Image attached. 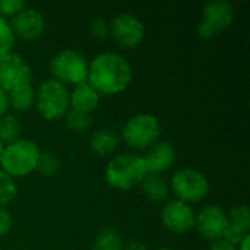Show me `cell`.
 Instances as JSON below:
<instances>
[{"instance_id":"obj_1","label":"cell","mask_w":250,"mask_h":250,"mask_svg":"<svg viewBox=\"0 0 250 250\" xmlns=\"http://www.w3.org/2000/svg\"><path fill=\"white\" fill-rule=\"evenodd\" d=\"M130 63L119 53L104 51L88 64L86 82L100 95H116L123 92L132 82Z\"/></svg>"},{"instance_id":"obj_2","label":"cell","mask_w":250,"mask_h":250,"mask_svg":"<svg viewBox=\"0 0 250 250\" xmlns=\"http://www.w3.org/2000/svg\"><path fill=\"white\" fill-rule=\"evenodd\" d=\"M146 174L148 173L142 155L129 152L113 157L104 171L108 186L117 190H129L141 185Z\"/></svg>"},{"instance_id":"obj_3","label":"cell","mask_w":250,"mask_h":250,"mask_svg":"<svg viewBox=\"0 0 250 250\" xmlns=\"http://www.w3.org/2000/svg\"><path fill=\"white\" fill-rule=\"evenodd\" d=\"M40 155V148L34 141L19 138L12 144L4 145L0 166L1 170L12 179L25 177L37 170Z\"/></svg>"},{"instance_id":"obj_4","label":"cell","mask_w":250,"mask_h":250,"mask_svg":"<svg viewBox=\"0 0 250 250\" xmlns=\"http://www.w3.org/2000/svg\"><path fill=\"white\" fill-rule=\"evenodd\" d=\"M35 107L42 119L60 120L70 108L67 88L54 79L44 81L35 91Z\"/></svg>"},{"instance_id":"obj_5","label":"cell","mask_w":250,"mask_h":250,"mask_svg":"<svg viewBox=\"0 0 250 250\" xmlns=\"http://www.w3.org/2000/svg\"><path fill=\"white\" fill-rule=\"evenodd\" d=\"M161 133V126L158 119L149 113H139L130 117L123 129L122 139L132 149H148L152 146Z\"/></svg>"},{"instance_id":"obj_6","label":"cell","mask_w":250,"mask_h":250,"mask_svg":"<svg viewBox=\"0 0 250 250\" xmlns=\"http://www.w3.org/2000/svg\"><path fill=\"white\" fill-rule=\"evenodd\" d=\"M50 72L53 79L66 85H79L86 82L88 62L75 50H62L56 53L50 62Z\"/></svg>"},{"instance_id":"obj_7","label":"cell","mask_w":250,"mask_h":250,"mask_svg":"<svg viewBox=\"0 0 250 250\" xmlns=\"http://www.w3.org/2000/svg\"><path fill=\"white\" fill-rule=\"evenodd\" d=\"M170 188L179 201L185 204H196L208 195L209 182L201 171L186 167L173 174Z\"/></svg>"},{"instance_id":"obj_8","label":"cell","mask_w":250,"mask_h":250,"mask_svg":"<svg viewBox=\"0 0 250 250\" xmlns=\"http://www.w3.org/2000/svg\"><path fill=\"white\" fill-rule=\"evenodd\" d=\"M234 21L233 4L227 0H214L202 9V19L198 25V35L204 40L214 38L231 26Z\"/></svg>"},{"instance_id":"obj_9","label":"cell","mask_w":250,"mask_h":250,"mask_svg":"<svg viewBox=\"0 0 250 250\" xmlns=\"http://www.w3.org/2000/svg\"><path fill=\"white\" fill-rule=\"evenodd\" d=\"M110 35L119 47L132 50L144 41L145 26L136 15L130 12H122L110 22Z\"/></svg>"},{"instance_id":"obj_10","label":"cell","mask_w":250,"mask_h":250,"mask_svg":"<svg viewBox=\"0 0 250 250\" xmlns=\"http://www.w3.org/2000/svg\"><path fill=\"white\" fill-rule=\"evenodd\" d=\"M32 70L25 59L16 53H9L0 59V88L6 92L21 85L31 83Z\"/></svg>"},{"instance_id":"obj_11","label":"cell","mask_w":250,"mask_h":250,"mask_svg":"<svg viewBox=\"0 0 250 250\" xmlns=\"http://www.w3.org/2000/svg\"><path fill=\"white\" fill-rule=\"evenodd\" d=\"M195 212L189 204L179 199L168 201L161 209L163 226L174 234H186L195 229Z\"/></svg>"},{"instance_id":"obj_12","label":"cell","mask_w":250,"mask_h":250,"mask_svg":"<svg viewBox=\"0 0 250 250\" xmlns=\"http://www.w3.org/2000/svg\"><path fill=\"white\" fill-rule=\"evenodd\" d=\"M229 227L227 212L218 205H205L195 218L198 233L211 242L221 240Z\"/></svg>"},{"instance_id":"obj_13","label":"cell","mask_w":250,"mask_h":250,"mask_svg":"<svg viewBox=\"0 0 250 250\" xmlns=\"http://www.w3.org/2000/svg\"><path fill=\"white\" fill-rule=\"evenodd\" d=\"M10 28L15 37L23 41L38 40L45 31L44 16L34 7H23L10 19Z\"/></svg>"},{"instance_id":"obj_14","label":"cell","mask_w":250,"mask_h":250,"mask_svg":"<svg viewBox=\"0 0 250 250\" xmlns=\"http://www.w3.org/2000/svg\"><path fill=\"white\" fill-rule=\"evenodd\" d=\"M146 173L149 174H160L171 168L177 160V154L174 146L170 142L161 141L155 142L152 146L148 148L146 154L142 155Z\"/></svg>"},{"instance_id":"obj_15","label":"cell","mask_w":250,"mask_h":250,"mask_svg":"<svg viewBox=\"0 0 250 250\" xmlns=\"http://www.w3.org/2000/svg\"><path fill=\"white\" fill-rule=\"evenodd\" d=\"M229 227L224 234V240L237 246L250 231V211L248 205H236L227 212Z\"/></svg>"},{"instance_id":"obj_16","label":"cell","mask_w":250,"mask_h":250,"mask_svg":"<svg viewBox=\"0 0 250 250\" xmlns=\"http://www.w3.org/2000/svg\"><path fill=\"white\" fill-rule=\"evenodd\" d=\"M69 103L72 110L89 114L98 107L100 94L88 82H82L76 85L72 92H69Z\"/></svg>"},{"instance_id":"obj_17","label":"cell","mask_w":250,"mask_h":250,"mask_svg":"<svg viewBox=\"0 0 250 250\" xmlns=\"http://www.w3.org/2000/svg\"><path fill=\"white\" fill-rule=\"evenodd\" d=\"M119 146V136L110 129H98L89 138V148L98 157L111 155Z\"/></svg>"},{"instance_id":"obj_18","label":"cell","mask_w":250,"mask_h":250,"mask_svg":"<svg viewBox=\"0 0 250 250\" xmlns=\"http://www.w3.org/2000/svg\"><path fill=\"white\" fill-rule=\"evenodd\" d=\"M141 189L145 198L152 204H163L168 198V185L160 174H146L141 182Z\"/></svg>"},{"instance_id":"obj_19","label":"cell","mask_w":250,"mask_h":250,"mask_svg":"<svg viewBox=\"0 0 250 250\" xmlns=\"http://www.w3.org/2000/svg\"><path fill=\"white\" fill-rule=\"evenodd\" d=\"M9 107H12L16 111H28L35 105V89L31 83L21 85L15 88L13 91L7 92Z\"/></svg>"},{"instance_id":"obj_20","label":"cell","mask_w":250,"mask_h":250,"mask_svg":"<svg viewBox=\"0 0 250 250\" xmlns=\"http://www.w3.org/2000/svg\"><path fill=\"white\" fill-rule=\"evenodd\" d=\"M123 240L120 233L113 227L100 230L94 239L92 250H123Z\"/></svg>"},{"instance_id":"obj_21","label":"cell","mask_w":250,"mask_h":250,"mask_svg":"<svg viewBox=\"0 0 250 250\" xmlns=\"http://www.w3.org/2000/svg\"><path fill=\"white\" fill-rule=\"evenodd\" d=\"M21 122L13 114H4L0 117V141L7 145L19 139Z\"/></svg>"},{"instance_id":"obj_22","label":"cell","mask_w":250,"mask_h":250,"mask_svg":"<svg viewBox=\"0 0 250 250\" xmlns=\"http://www.w3.org/2000/svg\"><path fill=\"white\" fill-rule=\"evenodd\" d=\"M64 120H66L67 129L76 133H83L92 126V119L89 114L75 111V110H69L64 116Z\"/></svg>"},{"instance_id":"obj_23","label":"cell","mask_w":250,"mask_h":250,"mask_svg":"<svg viewBox=\"0 0 250 250\" xmlns=\"http://www.w3.org/2000/svg\"><path fill=\"white\" fill-rule=\"evenodd\" d=\"M59 170H60V160H59L57 154H54L51 151L41 152L35 171H38L44 177H53L59 173Z\"/></svg>"},{"instance_id":"obj_24","label":"cell","mask_w":250,"mask_h":250,"mask_svg":"<svg viewBox=\"0 0 250 250\" xmlns=\"http://www.w3.org/2000/svg\"><path fill=\"white\" fill-rule=\"evenodd\" d=\"M16 192L18 188L15 179H12L0 168V208H4L7 204H10L12 199L16 196Z\"/></svg>"},{"instance_id":"obj_25","label":"cell","mask_w":250,"mask_h":250,"mask_svg":"<svg viewBox=\"0 0 250 250\" xmlns=\"http://www.w3.org/2000/svg\"><path fill=\"white\" fill-rule=\"evenodd\" d=\"M15 40H16V37L10 28V23L4 18L0 16V59L9 53H12Z\"/></svg>"},{"instance_id":"obj_26","label":"cell","mask_w":250,"mask_h":250,"mask_svg":"<svg viewBox=\"0 0 250 250\" xmlns=\"http://www.w3.org/2000/svg\"><path fill=\"white\" fill-rule=\"evenodd\" d=\"M89 35L95 41H104L110 35V22L104 18H95L89 23Z\"/></svg>"},{"instance_id":"obj_27","label":"cell","mask_w":250,"mask_h":250,"mask_svg":"<svg viewBox=\"0 0 250 250\" xmlns=\"http://www.w3.org/2000/svg\"><path fill=\"white\" fill-rule=\"evenodd\" d=\"M25 7V1L22 0H0V16L7 18V16H15L19 10Z\"/></svg>"},{"instance_id":"obj_28","label":"cell","mask_w":250,"mask_h":250,"mask_svg":"<svg viewBox=\"0 0 250 250\" xmlns=\"http://www.w3.org/2000/svg\"><path fill=\"white\" fill-rule=\"evenodd\" d=\"M12 227H13L12 215L4 208H0V237L9 234V231L12 230Z\"/></svg>"},{"instance_id":"obj_29","label":"cell","mask_w":250,"mask_h":250,"mask_svg":"<svg viewBox=\"0 0 250 250\" xmlns=\"http://www.w3.org/2000/svg\"><path fill=\"white\" fill-rule=\"evenodd\" d=\"M209 250H237V246L229 243L227 240L221 239V240H217V242H212Z\"/></svg>"},{"instance_id":"obj_30","label":"cell","mask_w":250,"mask_h":250,"mask_svg":"<svg viewBox=\"0 0 250 250\" xmlns=\"http://www.w3.org/2000/svg\"><path fill=\"white\" fill-rule=\"evenodd\" d=\"M9 108V100H7V92L0 88V117L6 114Z\"/></svg>"},{"instance_id":"obj_31","label":"cell","mask_w":250,"mask_h":250,"mask_svg":"<svg viewBox=\"0 0 250 250\" xmlns=\"http://www.w3.org/2000/svg\"><path fill=\"white\" fill-rule=\"evenodd\" d=\"M123 250H148V248L145 246V243L133 240V242H129L127 245H125Z\"/></svg>"},{"instance_id":"obj_32","label":"cell","mask_w":250,"mask_h":250,"mask_svg":"<svg viewBox=\"0 0 250 250\" xmlns=\"http://www.w3.org/2000/svg\"><path fill=\"white\" fill-rule=\"evenodd\" d=\"M249 245H250V236H246L237 246V250H249Z\"/></svg>"},{"instance_id":"obj_33","label":"cell","mask_w":250,"mask_h":250,"mask_svg":"<svg viewBox=\"0 0 250 250\" xmlns=\"http://www.w3.org/2000/svg\"><path fill=\"white\" fill-rule=\"evenodd\" d=\"M3 149H4V144L0 141V158H1V154H3Z\"/></svg>"},{"instance_id":"obj_34","label":"cell","mask_w":250,"mask_h":250,"mask_svg":"<svg viewBox=\"0 0 250 250\" xmlns=\"http://www.w3.org/2000/svg\"><path fill=\"white\" fill-rule=\"evenodd\" d=\"M157 250H176V249H173V248H160V249H157Z\"/></svg>"}]
</instances>
